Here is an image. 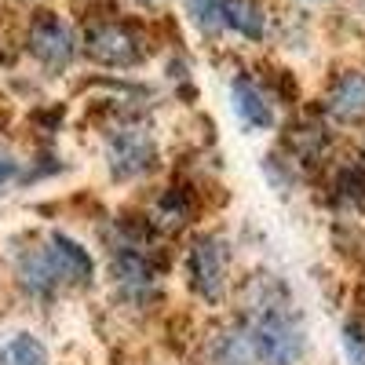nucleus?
<instances>
[{
	"instance_id": "1",
	"label": "nucleus",
	"mask_w": 365,
	"mask_h": 365,
	"mask_svg": "<svg viewBox=\"0 0 365 365\" xmlns=\"http://www.w3.org/2000/svg\"><path fill=\"white\" fill-rule=\"evenodd\" d=\"M252 344L256 358H263L267 365H299L303 351H307V336L296 325V318L285 307H274L270 299L252 322Z\"/></svg>"
},
{
	"instance_id": "2",
	"label": "nucleus",
	"mask_w": 365,
	"mask_h": 365,
	"mask_svg": "<svg viewBox=\"0 0 365 365\" xmlns=\"http://www.w3.org/2000/svg\"><path fill=\"white\" fill-rule=\"evenodd\" d=\"M84 51L91 63L110 66V70H125L143 63V41L132 26L125 22H96L84 34Z\"/></svg>"
},
{
	"instance_id": "3",
	"label": "nucleus",
	"mask_w": 365,
	"mask_h": 365,
	"mask_svg": "<svg viewBox=\"0 0 365 365\" xmlns=\"http://www.w3.org/2000/svg\"><path fill=\"white\" fill-rule=\"evenodd\" d=\"M187 274H190V289L205 303H220L227 292V249L216 237H201L194 241V249L187 256Z\"/></svg>"
},
{
	"instance_id": "4",
	"label": "nucleus",
	"mask_w": 365,
	"mask_h": 365,
	"mask_svg": "<svg viewBox=\"0 0 365 365\" xmlns=\"http://www.w3.org/2000/svg\"><path fill=\"white\" fill-rule=\"evenodd\" d=\"M29 55H34L44 70H66L77 55L70 26L51 11H41L34 19V26H29Z\"/></svg>"
},
{
	"instance_id": "5",
	"label": "nucleus",
	"mask_w": 365,
	"mask_h": 365,
	"mask_svg": "<svg viewBox=\"0 0 365 365\" xmlns=\"http://www.w3.org/2000/svg\"><path fill=\"white\" fill-rule=\"evenodd\" d=\"M106 158H110V172L117 179H135V175L154 168L158 146L143 128H120L106 146Z\"/></svg>"
},
{
	"instance_id": "6",
	"label": "nucleus",
	"mask_w": 365,
	"mask_h": 365,
	"mask_svg": "<svg viewBox=\"0 0 365 365\" xmlns=\"http://www.w3.org/2000/svg\"><path fill=\"white\" fill-rule=\"evenodd\" d=\"M44 252H48V263H51V270H55L58 282L84 285V282H91V274H96V263H91L88 249L77 245V241L66 237V234H51V241H48Z\"/></svg>"
},
{
	"instance_id": "7",
	"label": "nucleus",
	"mask_w": 365,
	"mask_h": 365,
	"mask_svg": "<svg viewBox=\"0 0 365 365\" xmlns=\"http://www.w3.org/2000/svg\"><path fill=\"white\" fill-rule=\"evenodd\" d=\"M230 99H234V113H237V120L245 128H252V132H267L270 125H274V110H270V103H267V96L249 81V77H237L234 84H230Z\"/></svg>"
},
{
	"instance_id": "8",
	"label": "nucleus",
	"mask_w": 365,
	"mask_h": 365,
	"mask_svg": "<svg viewBox=\"0 0 365 365\" xmlns=\"http://www.w3.org/2000/svg\"><path fill=\"white\" fill-rule=\"evenodd\" d=\"M220 11H223V26L234 29L237 37H245L252 44L263 41L267 34V15L259 0H220Z\"/></svg>"
},
{
	"instance_id": "9",
	"label": "nucleus",
	"mask_w": 365,
	"mask_h": 365,
	"mask_svg": "<svg viewBox=\"0 0 365 365\" xmlns=\"http://www.w3.org/2000/svg\"><path fill=\"white\" fill-rule=\"evenodd\" d=\"M329 113L336 120H365V73H344L329 91Z\"/></svg>"
},
{
	"instance_id": "10",
	"label": "nucleus",
	"mask_w": 365,
	"mask_h": 365,
	"mask_svg": "<svg viewBox=\"0 0 365 365\" xmlns=\"http://www.w3.org/2000/svg\"><path fill=\"white\" fill-rule=\"evenodd\" d=\"M113 278L128 289H146L154 282V270H150V259L139 249H117L113 252Z\"/></svg>"
},
{
	"instance_id": "11",
	"label": "nucleus",
	"mask_w": 365,
	"mask_h": 365,
	"mask_svg": "<svg viewBox=\"0 0 365 365\" xmlns=\"http://www.w3.org/2000/svg\"><path fill=\"white\" fill-rule=\"evenodd\" d=\"M19 278H22V285H26L29 292H37V296H48V292L58 285L55 270H51V263H48V252H29V256L19 263Z\"/></svg>"
},
{
	"instance_id": "12",
	"label": "nucleus",
	"mask_w": 365,
	"mask_h": 365,
	"mask_svg": "<svg viewBox=\"0 0 365 365\" xmlns=\"http://www.w3.org/2000/svg\"><path fill=\"white\" fill-rule=\"evenodd\" d=\"M8 365H48V351L37 336L22 332V336L8 344Z\"/></svg>"
},
{
	"instance_id": "13",
	"label": "nucleus",
	"mask_w": 365,
	"mask_h": 365,
	"mask_svg": "<svg viewBox=\"0 0 365 365\" xmlns=\"http://www.w3.org/2000/svg\"><path fill=\"white\" fill-rule=\"evenodd\" d=\"M344 347H347V358L354 365H365V329L361 325H347L344 329Z\"/></svg>"
},
{
	"instance_id": "14",
	"label": "nucleus",
	"mask_w": 365,
	"mask_h": 365,
	"mask_svg": "<svg viewBox=\"0 0 365 365\" xmlns=\"http://www.w3.org/2000/svg\"><path fill=\"white\" fill-rule=\"evenodd\" d=\"M15 168H19V165H15V158L8 154V150H0V182H8V179L15 175Z\"/></svg>"
},
{
	"instance_id": "15",
	"label": "nucleus",
	"mask_w": 365,
	"mask_h": 365,
	"mask_svg": "<svg viewBox=\"0 0 365 365\" xmlns=\"http://www.w3.org/2000/svg\"><path fill=\"white\" fill-rule=\"evenodd\" d=\"M139 4H150V0H139Z\"/></svg>"
}]
</instances>
